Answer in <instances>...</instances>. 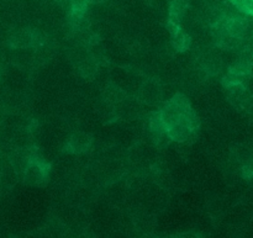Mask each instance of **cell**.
Instances as JSON below:
<instances>
[{
  "instance_id": "1",
  "label": "cell",
  "mask_w": 253,
  "mask_h": 238,
  "mask_svg": "<svg viewBox=\"0 0 253 238\" xmlns=\"http://www.w3.org/2000/svg\"><path fill=\"white\" fill-rule=\"evenodd\" d=\"M157 118L165 127L166 133L169 138L182 141L194 131L198 125V119L194 111L184 98L175 96L166 104Z\"/></svg>"
},
{
  "instance_id": "2",
  "label": "cell",
  "mask_w": 253,
  "mask_h": 238,
  "mask_svg": "<svg viewBox=\"0 0 253 238\" xmlns=\"http://www.w3.org/2000/svg\"><path fill=\"white\" fill-rule=\"evenodd\" d=\"M48 177V168L46 164L40 162L39 159H35L31 157L29 164L26 165L24 170V182L27 185H34L40 187L44 184Z\"/></svg>"
},
{
  "instance_id": "3",
  "label": "cell",
  "mask_w": 253,
  "mask_h": 238,
  "mask_svg": "<svg viewBox=\"0 0 253 238\" xmlns=\"http://www.w3.org/2000/svg\"><path fill=\"white\" fill-rule=\"evenodd\" d=\"M39 32L25 29L16 31L10 37V46L14 48L26 49L36 46L39 43Z\"/></svg>"
},
{
  "instance_id": "4",
  "label": "cell",
  "mask_w": 253,
  "mask_h": 238,
  "mask_svg": "<svg viewBox=\"0 0 253 238\" xmlns=\"http://www.w3.org/2000/svg\"><path fill=\"white\" fill-rule=\"evenodd\" d=\"M91 143V137L86 133H76L71 137L68 142V151L74 153H81L89 148Z\"/></svg>"
},
{
  "instance_id": "5",
  "label": "cell",
  "mask_w": 253,
  "mask_h": 238,
  "mask_svg": "<svg viewBox=\"0 0 253 238\" xmlns=\"http://www.w3.org/2000/svg\"><path fill=\"white\" fill-rule=\"evenodd\" d=\"M143 90H145L143 96H145L146 101H148V103H155L156 100L160 99L161 89L157 85H147V88H143Z\"/></svg>"
},
{
  "instance_id": "6",
  "label": "cell",
  "mask_w": 253,
  "mask_h": 238,
  "mask_svg": "<svg viewBox=\"0 0 253 238\" xmlns=\"http://www.w3.org/2000/svg\"><path fill=\"white\" fill-rule=\"evenodd\" d=\"M4 187H5V180H4V178H2L1 173H0V197H1L2 190H4Z\"/></svg>"
},
{
  "instance_id": "7",
  "label": "cell",
  "mask_w": 253,
  "mask_h": 238,
  "mask_svg": "<svg viewBox=\"0 0 253 238\" xmlns=\"http://www.w3.org/2000/svg\"><path fill=\"white\" fill-rule=\"evenodd\" d=\"M0 76H1V73H0Z\"/></svg>"
}]
</instances>
